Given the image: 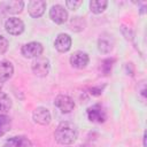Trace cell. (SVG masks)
Here are the masks:
<instances>
[{
	"mask_svg": "<svg viewBox=\"0 0 147 147\" xmlns=\"http://www.w3.org/2000/svg\"><path fill=\"white\" fill-rule=\"evenodd\" d=\"M77 137H78L77 126L69 121L61 122L54 132L55 140L61 145H70L76 141Z\"/></svg>",
	"mask_w": 147,
	"mask_h": 147,
	"instance_id": "1",
	"label": "cell"
},
{
	"mask_svg": "<svg viewBox=\"0 0 147 147\" xmlns=\"http://www.w3.org/2000/svg\"><path fill=\"white\" fill-rule=\"evenodd\" d=\"M49 68H51L49 60L47 57H44V56L36 57L33 60V62L31 63V69H32L33 74L36 76H39V77L47 76L49 72Z\"/></svg>",
	"mask_w": 147,
	"mask_h": 147,
	"instance_id": "2",
	"label": "cell"
},
{
	"mask_svg": "<svg viewBox=\"0 0 147 147\" xmlns=\"http://www.w3.org/2000/svg\"><path fill=\"white\" fill-rule=\"evenodd\" d=\"M44 51V47L40 42L38 41H31V42H28L25 45L22 46L21 48V53L24 57H28V59H32V57H38L41 55Z\"/></svg>",
	"mask_w": 147,
	"mask_h": 147,
	"instance_id": "3",
	"label": "cell"
},
{
	"mask_svg": "<svg viewBox=\"0 0 147 147\" xmlns=\"http://www.w3.org/2000/svg\"><path fill=\"white\" fill-rule=\"evenodd\" d=\"M5 30L11 36H18L24 31V23L18 17H9L5 22Z\"/></svg>",
	"mask_w": 147,
	"mask_h": 147,
	"instance_id": "4",
	"label": "cell"
},
{
	"mask_svg": "<svg viewBox=\"0 0 147 147\" xmlns=\"http://www.w3.org/2000/svg\"><path fill=\"white\" fill-rule=\"evenodd\" d=\"M49 17L56 24H63L68 20V11L61 5H53L49 9Z\"/></svg>",
	"mask_w": 147,
	"mask_h": 147,
	"instance_id": "5",
	"label": "cell"
},
{
	"mask_svg": "<svg viewBox=\"0 0 147 147\" xmlns=\"http://www.w3.org/2000/svg\"><path fill=\"white\" fill-rule=\"evenodd\" d=\"M54 105H55V107H57L64 114L70 113L75 108V101L69 95H65V94L57 95L54 100Z\"/></svg>",
	"mask_w": 147,
	"mask_h": 147,
	"instance_id": "6",
	"label": "cell"
},
{
	"mask_svg": "<svg viewBox=\"0 0 147 147\" xmlns=\"http://www.w3.org/2000/svg\"><path fill=\"white\" fill-rule=\"evenodd\" d=\"M87 117L91 122L103 123L107 118V114H106V110L101 107V105L96 103L87 109Z\"/></svg>",
	"mask_w": 147,
	"mask_h": 147,
	"instance_id": "7",
	"label": "cell"
},
{
	"mask_svg": "<svg viewBox=\"0 0 147 147\" xmlns=\"http://www.w3.org/2000/svg\"><path fill=\"white\" fill-rule=\"evenodd\" d=\"M32 119L34 123L40 125H48L51 123L52 116L47 108L45 107H37L32 113Z\"/></svg>",
	"mask_w": 147,
	"mask_h": 147,
	"instance_id": "8",
	"label": "cell"
},
{
	"mask_svg": "<svg viewBox=\"0 0 147 147\" xmlns=\"http://www.w3.org/2000/svg\"><path fill=\"white\" fill-rule=\"evenodd\" d=\"M88 61H90V57H88L87 53H85L83 51H77L70 56V64L77 69L85 68L88 64Z\"/></svg>",
	"mask_w": 147,
	"mask_h": 147,
	"instance_id": "9",
	"label": "cell"
},
{
	"mask_svg": "<svg viewBox=\"0 0 147 147\" xmlns=\"http://www.w3.org/2000/svg\"><path fill=\"white\" fill-rule=\"evenodd\" d=\"M46 9V2L42 0H31L28 3V11L31 17L38 18L40 17Z\"/></svg>",
	"mask_w": 147,
	"mask_h": 147,
	"instance_id": "10",
	"label": "cell"
},
{
	"mask_svg": "<svg viewBox=\"0 0 147 147\" xmlns=\"http://www.w3.org/2000/svg\"><path fill=\"white\" fill-rule=\"evenodd\" d=\"M54 47L60 53L68 52L71 47V37L67 33H60L54 41Z\"/></svg>",
	"mask_w": 147,
	"mask_h": 147,
	"instance_id": "11",
	"label": "cell"
},
{
	"mask_svg": "<svg viewBox=\"0 0 147 147\" xmlns=\"http://www.w3.org/2000/svg\"><path fill=\"white\" fill-rule=\"evenodd\" d=\"M5 147H32V142L24 136L11 137L6 140Z\"/></svg>",
	"mask_w": 147,
	"mask_h": 147,
	"instance_id": "12",
	"label": "cell"
},
{
	"mask_svg": "<svg viewBox=\"0 0 147 147\" xmlns=\"http://www.w3.org/2000/svg\"><path fill=\"white\" fill-rule=\"evenodd\" d=\"M14 74V67L8 61H0V83L9 79Z\"/></svg>",
	"mask_w": 147,
	"mask_h": 147,
	"instance_id": "13",
	"label": "cell"
},
{
	"mask_svg": "<svg viewBox=\"0 0 147 147\" xmlns=\"http://www.w3.org/2000/svg\"><path fill=\"white\" fill-rule=\"evenodd\" d=\"M6 13L9 14H20L23 8H24V2L22 0H13V1H7L3 2Z\"/></svg>",
	"mask_w": 147,
	"mask_h": 147,
	"instance_id": "14",
	"label": "cell"
},
{
	"mask_svg": "<svg viewBox=\"0 0 147 147\" xmlns=\"http://www.w3.org/2000/svg\"><path fill=\"white\" fill-rule=\"evenodd\" d=\"M85 26H86V22H85V20H84L83 17H80V16H75V17H72V18L70 20V22H69V28H70V30L75 31V32H80V31H83V30L85 29Z\"/></svg>",
	"mask_w": 147,
	"mask_h": 147,
	"instance_id": "15",
	"label": "cell"
},
{
	"mask_svg": "<svg viewBox=\"0 0 147 147\" xmlns=\"http://www.w3.org/2000/svg\"><path fill=\"white\" fill-rule=\"evenodd\" d=\"M98 49L103 53L107 54L113 49V41L110 38H106V37H100L98 40Z\"/></svg>",
	"mask_w": 147,
	"mask_h": 147,
	"instance_id": "16",
	"label": "cell"
},
{
	"mask_svg": "<svg viewBox=\"0 0 147 147\" xmlns=\"http://www.w3.org/2000/svg\"><path fill=\"white\" fill-rule=\"evenodd\" d=\"M108 5V1L106 0H92L90 2V9L94 14H101Z\"/></svg>",
	"mask_w": 147,
	"mask_h": 147,
	"instance_id": "17",
	"label": "cell"
},
{
	"mask_svg": "<svg viewBox=\"0 0 147 147\" xmlns=\"http://www.w3.org/2000/svg\"><path fill=\"white\" fill-rule=\"evenodd\" d=\"M11 108V100L10 98L3 93L0 92V113H6Z\"/></svg>",
	"mask_w": 147,
	"mask_h": 147,
	"instance_id": "18",
	"label": "cell"
},
{
	"mask_svg": "<svg viewBox=\"0 0 147 147\" xmlns=\"http://www.w3.org/2000/svg\"><path fill=\"white\" fill-rule=\"evenodd\" d=\"M10 125H11L10 118L3 114H0V137L10 130Z\"/></svg>",
	"mask_w": 147,
	"mask_h": 147,
	"instance_id": "19",
	"label": "cell"
},
{
	"mask_svg": "<svg viewBox=\"0 0 147 147\" xmlns=\"http://www.w3.org/2000/svg\"><path fill=\"white\" fill-rule=\"evenodd\" d=\"M114 59H107L105 61H102V64H101V70L105 75H109V72L111 71V67H113V63H114Z\"/></svg>",
	"mask_w": 147,
	"mask_h": 147,
	"instance_id": "20",
	"label": "cell"
},
{
	"mask_svg": "<svg viewBox=\"0 0 147 147\" xmlns=\"http://www.w3.org/2000/svg\"><path fill=\"white\" fill-rule=\"evenodd\" d=\"M82 3H83L82 0H67L65 1V6L68 7V9H72V10H76Z\"/></svg>",
	"mask_w": 147,
	"mask_h": 147,
	"instance_id": "21",
	"label": "cell"
},
{
	"mask_svg": "<svg viewBox=\"0 0 147 147\" xmlns=\"http://www.w3.org/2000/svg\"><path fill=\"white\" fill-rule=\"evenodd\" d=\"M8 46H9L8 40H7L3 36H1V34H0V53H1V54H3L5 52H7Z\"/></svg>",
	"mask_w": 147,
	"mask_h": 147,
	"instance_id": "22",
	"label": "cell"
},
{
	"mask_svg": "<svg viewBox=\"0 0 147 147\" xmlns=\"http://www.w3.org/2000/svg\"><path fill=\"white\" fill-rule=\"evenodd\" d=\"M121 30H122V33L124 34V37H125L127 40H132L133 33H132V31H131L130 28H126L125 25H122V26H121Z\"/></svg>",
	"mask_w": 147,
	"mask_h": 147,
	"instance_id": "23",
	"label": "cell"
},
{
	"mask_svg": "<svg viewBox=\"0 0 147 147\" xmlns=\"http://www.w3.org/2000/svg\"><path fill=\"white\" fill-rule=\"evenodd\" d=\"M102 88H103V87H101V86H98V87H92V88H90V93H91L92 95L98 96V95H100V94L102 93Z\"/></svg>",
	"mask_w": 147,
	"mask_h": 147,
	"instance_id": "24",
	"label": "cell"
},
{
	"mask_svg": "<svg viewBox=\"0 0 147 147\" xmlns=\"http://www.w3.org/2000/svg\"><path fill=\"white\" fill-rule=\"evenodd\" d=\"M144 147H147V145H146V133H144Z\"/></svg>",
	"mask_w": 147,
	"mask_h": 147,
	"instance_id": "25",
	"label": "cell"
}]
</instances>
